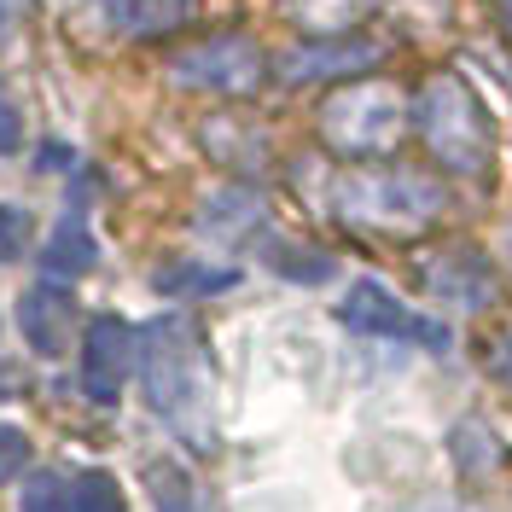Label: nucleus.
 I'll use <instances>...</instances> for the list:
<instances>
[{"label": "nucleus", "mask_w": 512, "mask_h": 512, "mask_svg": "<svg viewBox=\"0 0 512 512\" xmlns=\"http://www.w3.org/2000/svg\"><path fill=\"white\" fill-rule=\"evenodd\" d=\"M414 123L425 152L454 169V175H489L495 163V117L483 111L478 88H466L460 76H431L414 99Z\"/></svg>", "instance_id": "nucleus-1"}, {"label": "nucleus", "mask_w": 512, "mask_h": 512, "mask_svg": "<svg viewBox=\"0 0 512 512\" xmlns=\"http://www.w3.org/2000/svg\"><path fill=\"white\" fill-rule=\"evenodd\" d=\"M332 210L350 227L373 233H419L443 216V187L419 169H361L332 187Z\"/></svg>", "instance_id": "nucleus-2"}, {"label": "nucleus", "mask_w": 512, "mask_h": 512, "mask_svg": "<svg viewBox=\"0 0 512 512\" xmlns=\"http://www.w3.org/2000/svg\"><path fill=\"white\" fill-rule=\"evenodd\" d=\"M408 128V105L390 82H350L320 105V134L326 146L350 152V158H373V152H390Z\"/></svg>", "instance_id": "nucleus-3"}, {"label": "nucleus", "mask_w": 512, "mask_h": 512, "mask_svg": "<svg viewBox=\"0 0 512 512\" xmlns=\"http://www.w3.org/2000/svg\"><path fill=\"white\" fill-rule=\"evenodd\" d=\"M140 355H146V396L163 419H192L198 402H204V350H198V332L187 320H152L146 338H140Z\"/></svg>", "instance_id": "nucleus-4"}, {"label": "nucleus", "mask_w": 512, "mask_h": 512, "mask_svg": "<svg viewBox=\"0 0 512 512\" xmlns=\"http://www.w3.org/2000/svg\"><path fill=\"white\" fill-rule=\"evenodd\" d=\"M262 70L268 64H262V47L251 35H210L187 53H175V64H169V76L181 88H204V94H251Z\"/></svg>", "instance_id": "nucleus-5"}, {"label": "nucleus", "mask_w": 512, "mask_h": 512, "mask_svg": "<svg viewBox=\"0 0 512 512\" xmlns=\"http://www.w3.org/2000/svg\"><path fill=\"white\" fill-rule=\"evenodd\" d=\"M338 315L350 332H367V338H408V344H425V350H448V332L437 320L414 315L402 297H390L379 280H361L350 286V297L338 303Z\"/></svg>", "instance_id": "nucleus-6"}, {"label": "nucleus", "mask_w": 512, "mask_h": 512, "mask_svg": "<svg viewBox=\"0 0 512 512\" xmlns=\"http://www.w3.org/2000/svg\"><path fill=\"white\" fill-rule=\"evenodd\" d=\"M379 64V41H355V35H309L303 47H291L280 59L286 82H344L355 70Z\"/></svg>", "instance_id": "nucleus-7"}, {"label": "nucleus", "mask_w": 512, "mask_h": 512, "mask_svg": "<svg viewBox=\"0 0 512 512\" xmlns=\"http://www.w3.org/2000/svg\"><path fill=\"white\" fill-rule=\"evenodd\" d=\"M128 355H134V332L117 315H99L82 332V384L94 402H117V390L128 379Z\"/></svg>", "instance_id": "nucleus-8"}, {"label": "nucleus", "mask_w": 512, "mask_h": 512, "mask_svg": "<svg viewBox=\"0 0 512 512\" xmlns=\"http://www.w3.org/2000/svg\"><path fill=\"white\" fill-rule=\"evenodd\" d=\"M18 326H24V338H30L35 355H64V344H70V326H76V315H70V297H64L59 286L24 291V303H18Z\"/></svg>", "instance_id": "nucleus-9"}, {"label": "nucleus", "mask_w": 512, "mask_h": 512, "mask_svg": "<svg viewBox=\"0 0 512 512\" xmlns=\"http://www.w3.org/2000/svg\"><path fill=\"white\" fill-rule=\"evenodd\" d=\"M425 280L437 297H448L454 309H483L489 297H495V274H489V262L472 251H448L437 256L431 268H425Z\"/></svg>", "instance_id": "nucleus-10"}, {"label": "nucleus", "mask_w": 512, "mask_h": 512, "mask_svg": "<svg viewBox=\"0 0 512 512\" xmlns=\"http://www.w3.org/2000/svg\"><path fill=\"white\" fill-rule=\"evenodd\" d=\"M192 18V0H111V24L123 35H169Z\"/></svg>", "instance_id": "nucleus-11"}, {"label": "nucleus", "mask_w": 512, "mask_h": 512, "mask_svg": "<svg viewBox=\"0 0 512 512\" xmlns=\"http://www.w3.org/2000/svg\"><path fill=\"white\" fill-rule=\"evenodd\" d=\"M94 256H99V245H94L88 227L82 222H59L53 227V239L41 245V268H47L53 280H76V274L94 268Z\"/></svg>", "instance_id": "nucleus-12"}, {"label": "nucleus", "mask_w": 512, "mask_h": 512, "mask_svg": "<svg viewBox=\"0 0 512 512\" xmlns=\"http://www.w3.org/2000/svg\"><path fill=\"white\" fill-rule=\"evenodd\" d=\"M367 6H373V0H286V12L315 35H344Z\"/></svg>", "instance_id": "nucleus-13"}, {"label": "nucleus", "mask_w": 512, "mask_h": 512, "mask_svg": "<svg viewBox=\"0 0 512 512\" xmlns=\"http://www.w3.org/2000/svg\"><path fill=\"white\" fill-rule=\"evenodd\" d=\"M146 489H152V501H158V512H198L192 478L181 472V466H169V460H158V466H146Z\"/></svg>", "instance_id": "nucleus-14"}, {"label": "nucleus", "mask_w": 512, "mask_h": 512, "mask_svg": "<svg viewBox=\"0 0 512 512\" xmlns=\"http://www.w3.org/2000/svg\"><path fill=\"white\" fill-rule=\"evenodd\" d=\"M70 512H128V501L111 472H82L70 489Z\"/></svg>", "instance_id": "nucleus-15"}, {"label": "nucleus", "mask_w": 512, "mask_h": 512, "mask_svg": "<svg viewBox=\"0 0 512 512\" xmlns=\"http://www.w3.org/2000/svg\"><path fill=\"white\" fill-rule=\"evenodd\" d=\"M233 280H239L233 268H187L181 262L175 274H163V291H227Z\"/></svg>", "instance_id": "nucleus-16"}, {"label": "nucleus", "mask_w": 512, "mask_h": 512, "mask_svg": "<svg viewBox=\"0 0 512 512\" xmlns=\"http://www.w3.org/2000/svg\"><path fill=\"white\" fill-rule=\"evenodd\" d=\"M274 268L280 274H291V280H326L332 274V256H320V251H274Z\"/></svg>", "instance_id": "nucleus-17"}, {"label": "nucleus", "mask_w": 512, "mask_h": 512, "mask_svg": "<svg viewBox=\"0 0 512 512\" xmlns=\"http://www.w3.org/2000/svg\"><path fill=\"white\" fill-rule=\"evenodd\" d=\"M24 512H70V495L53 472H35V483L24 489Z\"/></svg>", "instance_id": "nucleus-18"}, {"label": "nucleus", "mask_w": 512, "mask_h": 512, "mask_svg": "<svg viewBox=\"0 0 512 512\" xmlns=\"http://www.w3.org/2000/svg\"><path fill=\"white\" fill-rule=\"evenodd\" d=\"M24 466H30V437L18 425H0V483L18 478Z\"/></svg>", "instance_id": "nucleus-19"}, {"label": "nucleus", "mask_w": 512, "mask_h": 512, "mask_svg": "<svg viewBox=\"0 0 512 512\" xmlns=\"http://www.w3.org/2000/svg\"><path fill=\"white\" fill-rule=\"evenodd\" d=\"M24 239H30V216L18 204H0V262H12L24 251Z\"/></svg>", "instance_id": "nucleus-20"}, {"label": "nucleus", "mask_w": 512, "mask_h": 512, "mask_svg": "<svg viewBox=\"0 0 512 512\" xmlns=\"http://www.w3.org/2000/svg\"><path fill=\"white\" fill-rule=\"evenodd\" d=\"M18 146H24V117L0 99V158H6V152H18Z\"/></svg>", "instance_id": "nucleus-21"}, {"label": "nucleus", "mask_w": 512, "mask_h": 512, "mask_svg": "<svg viewBox=\"0 0 512 512\" xmlns=\"http://www.w3.org/2000/svg\"><path fill=\"white\" fill-rule=\"evenodd\" d=\"M489 367H495V379L512 384V326L501 332V344H495V355H489Z\"/></svg>", "instance_id": "nucleus-22"}, {"label": "nucleus", "mask_w": 512, "mask_h": 512, "mask_svg": "<svg viewBox=\"0 0 512 512\" xmlns=\"http://www.w3.org/2000/svg\"><path fill=\"white\" fill-rule=\"evenodd\" d=\"M390 512H472V507H454V501H414V507H390Z\"/></svg>", "instance_id": "nucleus-23"}, {"label": "nucleus", "mask_w": 512, "mask_h": 512, "mask_svg": "<svg viewBox=\"0 0 512 512\" xmlns=\"http://www.w3.org/2000/svg\"><path fill=\"white\" fill-rule=\"evenodd\" d=\"M501 12H507V30H512V0H501Z\"/></svg>", "instance_id": "nucleus-24"}]
</instances>
